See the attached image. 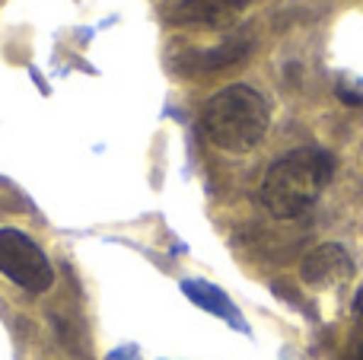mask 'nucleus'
I'll return each mask as SVG.
<instances>
[{
  "mask_svg": "<svg viewBox=\"0 0 363 360\" xmlns=\"http://www.w3.org/2000/svg\"><path fill=\"white\" fill-rule=\"evenodd\" d=\"M335 172L332 153L315 150V147H303L287 157H281L262 179V198L264 210L277 220H294V217L306 214L322 195Z\"/></svg>",
  "mask_w": 363,
  "mask_h": 360,
  "instance_id": "obj_1",
  "label": "nucleus"
},
{
  "mask_svg": "<svg viewBox=\"0 0 363 360\" xmlns=\"http://www.w3.org/2000/svg\"><path fill=\"white\" fill-rule=\"evenodd\" d=\"M201 128L207 140L226 153H249L271 128V108L258 89L233 83L213 93L201 108Z\"/></svg>",
  "mask_w": 363,
  "mask_h": 360,
  "instance_id": "obj_2",
  "label": "nucleus"
},
{
  "mask_svg": "<svg viewBox=\"0 0 363 360\" xmlns=\"http://www.w3.org/2000/svg\"><path fill=\"white\" fill-rule=\"evenodd\" d=\"M0 274H6L13 284L29 293H45L55 284V268L48 255L23 230L13 227H0Z\"/></svg>",
  "mask_w": 363,
  "mask_h": 360,
  "instance_id": "obj_3",
  "label": "nucleus"
},
{
  "mask_svg": "<svg viewBox=\"0 0 363 360\" xmlns=\"http://www.w3.org/2000/svg\"><path fill=\"white\" fill-rule=\"evenodd\" d=\"M300 278L309 287H338L347 284L354 278V259L347 255V249L325 242V246L313 249L300 265Z\"/></svg>",
  "mask_w": 363,
  "mask_h": 360,
  "instance_id": "obj_4",
  "label": "nucleus"
},
{
  "mask_svg": "<svg viewBox=\"0 0 363 360\" xmlns=\"http://www.w3.org/2000/svg\"><path fill=\"white\" fill-rule=\"evenodd\" d=\"M245 0H182L169 23L176 26H230Z\"/></svg>",
  "mask_w": 363,
  "mask_h": 360,
  "instance_id": "obj_5",
  "label": "nucleus"
},
{
  "mask_svg": "<svg viewBox=\"0 0 363 360\" xmlns=\"http://www.w3.org/2000/svg\"><path fill=\"white\" fill-rule=\"evenodd\" d=\"M182 291H185V297H188V300H194V303H198L201 310L213 313V316L226 319L230 325H239V329H242V319H239V313L233 310L230 297H226V293L220 291V287L207 284V281H185V284H182Z\"/></svg>",
  "mask_w": 363,
  "mask_h": 360,
  "instance_id": "obj_6",
  "label": "nucleus"
},
{
  "mask_svg": "<svg viewBox=\"0 0 363 360\" xmlns=\"http://www.w3.org/2000/svg\"><path fill=\"white\" fill-rule=\"evenodd\" d=\"M338 99L351 102V106H363V83H338Z\"/></svg>",
  "mask_w": 363,
  "mask_h": 360,
  "instance_id": "obj_7",
  "label": "nucleus"
},
{
  "mask_svg": "<svg viewBox=\"0 0 363 360\" xmlns=\"http://www.w3.org/2000/svg\"><path fill=\"white\" fill-rule=\"evenodd\" d=\"M351 357L354 360H363V329L354 335V342H351Z\"/></svg>",
  "mask_w": 363,
  "mask_h": 360,
  "instance_id": "obj_8",
  "label": "nucleus"
},
{
  "mask_svg": "<svg viewBox=\"0 0 363 360\" xmlns=\"http://www.w3.org/2000/svg\"><path fill=\"white\" fill-rule=\"evenodd\" d=\"M112 360H138V351L134 348H121V351H115Z\"/></svg>",
  "mask_w": 363,
  "mask_h": 360,
  "instance_id": "obj_9",
  "label": "nucleus"
},
{
  "mask_svg": "<svg viewBox=\"0 0 363 360\" xmlns=\"http://www.w3.org/2000/svg\"><path fill=\"white\" fill-rule=\"evenodd\" d=\"M354 313H357V316L363 319V291L357 293V300H354Z\"/></svg>",
  "mask_w": 363,
  "mask_h": 360,
  "instance_id": "obj_10",
  "label": "nucleus"
}]
</instances>
